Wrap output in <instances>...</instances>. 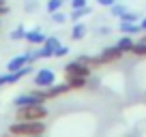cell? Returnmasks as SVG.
I'll list each match as a JSON object with an SVG mask.
<instances>
[{
	"instance_id": "cell-12",
	"label": "cell",
	"mask_w": 146,
	"mask_h": 137,
	"mask_svg": "<svg viewBox=\"0 0 146 137\" xmlns=\"http://www.w3.org/2000/svg\"><path fill=\"white\" fill-rule=\"evenodd\" d=\"M67 84L71 86V90H82L88 86V77H67Z\"/></svg>"
},
{
	"instance_id": "cell-2",
	"label": "cell",
	"mask_w": 146,
	"mask_h": 137,
	"mask_svg": "<svg viewBox=\"0 0 146 137\" xmlns=\"http://www.w3.org/2000/svg\"><path fill=\"white\" fill-rule=\"evenodd\" d=\"M45 118H47V107L43 103L15 107V120H45Z\"/></svg>"
},
{
	"instance_id": "cell-28",
	"label": "cell",
	"mask_w": 146,
	"mask_h": 137,
	"mask_svg": "<svg viewBox=\"0 0 146 137\" xmlns=\"http://www.w3.org/2000/svg\"><path fill=\"white\" fill-rule=\"evenodd\" d=\"M140 26H142V30L146 32V17H142V19H140Z\"/></svg>"
},
{
	"instance_id": "cell-10",
	"label": "cell",
	"mask_w": 146,
	"mask_h": 137,
	"mask_svg": "<svg viewBox=\"0 0 146 137\" xmlns=\"http://www.w3.org/2000/svg\"><path fill=\"white\" fill-rule=\"evenodd\" d=\"M133 39L129 37V34H125V37H120L118 39V43H116V47H118L120 51H123V54H131V47H133Z\"/></svg>"
},
{
	"instance_id": "cell-27",
	"label": "cell",
	"mask_w": 146,
	"mask_h": 137,
	"mask_svg": "<svg viewBox=\"0 0 146 137\" xmlns=\"http://www.w3.org/2000/svg\"><path fill=\"white\" fill-rule=\"evenodd\" d=\"M26 9H28V11L36 9V2H35V0H32V2H26Z\"/></svg>"
},
{
	"instance_id": "cell-5",
	"label": "cell",
	"mask_w": 146,
	"mask_h": 137,
	"mask_svg": "<svg viewBox=\"0 0 146 137\" xmlns=\"http://www.w3.org/2000/svg\"><path fill=\"white\" fill-rule=\"evenodd\" d=\"M30 62H32V51L19 54V56H15V58H11L9 62H7V71L15 73V71H19L22 67H26V64H30Z\"/></svg>"
},
{
	"instance_id": "cell-23",
	"label": "cell",
	"mask_w": 146,
	"mask_h": 137,
	"mask_svg": "<svg viewBox=\"0 0 146 137\" xmlns=\"http://www.w3.org/2000/svg\"><path fill=\"white\" fill-rule=\"evenodd\" d=\"M86 0H71V9H80V7H86Z\"/></svg>"
},
{
	"instance_id": "cell-16",
	"label": "cell",
	"mask_w": 146,
	"mask_h": 137,
	"mask_svg": "<svg viewBox=\"0 0 146 137\" xmlns=\"http://www.w3.org/2000/svg\"><path fill=\"white\" fill-rule=\"evenodd\" d=\"M131 54L133 56H146V41H135L131 47Z\"/></svg>"
},
{
	"instance_id": "cell-7",
	"label": "cell",
	"mask_w": 146,
	"mask_h": 137,
	"mask_svg": "<svg viewBox=\"0 0 146 137\" xmlns=\"http://www.w3.org/2000/svg\"><path fill=\"white\" fill-rule=\"evenodd\" d=\"M69 90H71V86H69L67 82H64V84H54V86L45 88V94H47V101H50V99H56V96H62V94H67Z\"/></svg>"
},
{
	"instance_id": "cell-22",
	"label": "cell",
	"mask_w": 146,
	"mask_h": 137,
	"mask_svg": "<svg viewBox=\"0 0 146 137\" xmlns=\"http://www.w3.org/2000/svg\"><path fill=\"white\" fill-rule=\"evenodd\" d=\"M67 54H69V47H67V45H58V49L54 51V56H56V58H64Z\"/></svg>"
},
{
	"instance_id": "cell-25",
	"label": "cell",
	"mask_w": 146,
	"mask_h": 137,
	"mask_svg": "<svg viewBox=\"0 0 146 137\" xmlns=\"http://www.w3.org/2000/svg\"><path fill=\"white\" fill-rule=\"evenodd\" d=\"M97 32H99V34H110L112 30H110V26H99V30H97Z\"/></svg>"
},
{
	"instance_id": "cell-1",
	"label": "cell",
	"mask_w": 146,
	"mask_h": 137,
	"mask_svg": "<svg viewBox=\"0 0 146 137\" xmlns=\"http://www.w3.org/2000/svg\"><path fill=\"white\" fill-rule=\"evenodd\" d=\"M45 131L47 126L43 120H15L7 128V133H11L13 137H35V135H43Z\"/></svg>"
},
{
	"instance_id": "cell-20",
	"label": "cell",
	"mask_w": 146,
	"mask_h": 137,
	"mask_svg": "<svg viewBox=\"0 0 146 137\" xmlns=\"http://www.w3.org/2000/svg\"><path fill=\"white\" fill-rule=\"evenodd\" d=\"M110 9H112V15H114V17H120V15H123V13H127V7H125V5H120V2H114V5H112V7H110Z\"/></svg>"
},
{
	"instance_id": "cell-3",
	"label": "cell",
	"mask_w": 146,
	"mask_h": 137,
	"mask_svg": "<svg viewBox=\"0 0 146 137\" xmlns=\"http://www.w3.org/2000/svg\"><path fill=\"white\" fill-rule=\"evenodd\" d=\"M32 84H35V88L45 90V88H50V86L56 84V73L52 68H39L35 73V77H32Z\"/></svg>"
},
{
	"instance_id": "cell-9",
	"label": "cell",
	"mask_w": 146,
	"mask_h": 137,
	"mask_svg": "<svg viewBox=\"0 0 146 137\" xmlns=\"http://www.w3.org/2000/svg\"><path fill=\"white\" fill-rule=\"evenodd\" d=\"M120 32H123V34H129V37H131V34H142V26H140V22H131V24H123L120 22Z\"/></svg>"
},
{
	"instance_id": "cell-17",
	"label": "cell",
	"mask_w": 146,
	"mask_h": 137,
	"mask_svg": "<svg viewBox=\"0 0 146 137\" xmlns=\"http://www.w3.org/2000/svg\"><path fill=\"white\" fill-rule=\"evenodd\" d=\"M120 22H123V24H131V22H140V15H137V13H133V11H127V13H123V15H120Z\"/></svg>"
},
{
	"instance_id": "cell-21",
	"label": "cell",
	"mask_w": 146,
	"mask_h": 137,
	"mask_svg": "<svg viewBox=\"0 0 146 137\" xmlns=\"http://www.w3.org/2000/svg\"><path fill=\"white\" fill-rule=\"evenodd\" d=\"M52 15V22L54 24H67V13H62V11H54V13H50Z\"/></svg>"
},
{
	"instance_id": "cell-14",
	"label": "cell",
	"mask_w": 146,
	"mask_h": 137,
	"mask_svg": "<svg viewBox=\"0 0 146 137\" xmlns=\"http://www.w3.org/2000/svg\"><path fill=\"white\" fill-rule=\"evenodd\" d=\"M58 45H60V41H58V37H47L45 41H43V47L45 49H50L52 54H54L56 49H58Z\"/></svg>"
},
{
	"instance_id": "cell-24",
	"label": "cell",
	"mask_w": 146,
	"mask_h": 137,
	"mask_svg": "<svg viewBox=\"0 0 146 137\" xmlns=\"http://www.w3.org/2000/svg\"><path fill=\"white\" fill-rule=\"evenodd\" d=\"M114 2H116V0H97V5H99V7H112Z\"/></svg>"
},
{
	"instance_id": "cell-19",
	"label": "cell",
	"mask_w": 146,
	"mask_h": 137,
	"mask_svg": "<svg viewBox=\"0 0 146 137\" xmlns=\"http://www.w3.org/2000/svg\"><path fill=\"white\" fill-rule=\"evenodd\" d=\"M67 0H47V13H54V11H60L62 5Z\"/></svg>"
},
{
	"instance_id": "cell-13",
	"label": "cell",
	"mask_w": 146,
	"mask_h": 137,
	"mask_svg": "<svg viewBox=\"0 0 146 137\" xmlns=\"http://www.w3.org/2000/svg\"><path fill=\"white\" fill-rule=\"evenodd\" d=\"M86 32H88V28L84 26L82 22H75V26H73V30H71V37L75 39V41H82V39L86 37Z\"/></svg>"
},
{
	"instance_id": "cell-15",
	"label": "cell",
	"mask_w": 146,
	"mask_h": 137,
	"mask_svg": "<svg viewBox=\"0 0 146 137\" xmlns=\"http://www.w3.org/2000/svg\"><path fill=\"white\" fill-rule=\"evenodd\" d=\"M9 37H11V41H22V39H26V28H24V26L13 28Z\"/></svg>"
},
{
	"instance_id": "cell-29",
	"label": "cell",
	"mask_w": 146,
	"mask_h": 137,
	"mask_svg": "<svg viewBox=\"0 0 146 137\" xmlns=\"http://www.w3.org/2000/svg\"><path fill=\"white\" fill-rule=\"evenodd\" d=\"M35 137H43V135H35Z\"/></svg>"
},
{
	"instance_id": "cell-11",
	"label": "cell",
	"mask_w": 146,
	"mask_h": 137,
	"mask_svg": "<svg viewBox=\"0 0 146 137\" xmlns=\"http://www.w3.org/2000/svg\"><path fill=\"white\" fill-rule=\"evenodd\" d=\"M92 13V9L90 7H80V9H71V15H69V19H73V22H82V17L84 15H90Z\"/></svg>"
},
{
	"instance_id": "cell-4",
	"label": "cell",
	"mask_w": 146,
	"mask_h": 137,
	"mask_svg": "<svg viewBox=\"0 0 146 137\" xmlns=\"http://www.w3.org/2000/svg\"><path fill=\"white\" fill-rule=\"evenodd\" d=\"M90 71L92 68L82 60H73L64 67V77H90Z\"/></svg>"
},
{
	"instance_id": "cell-8",
	"label": "cell",
	"mask_w": 146,
	"mask_h": 137,
	"mask_svg": "<svg viewBox=\"0 0 146 137\" xmlns=\"http://www.w3.org/2000/svg\"><path fill=\"white\" fill-rule=\"evenodd\" d=\"M45 34H43L39 28H32V30H26V41L30 43V45H43V41H45Z\"/></svg>"
},
{
	"instance_id": "cell-26",
	"label": "cell",
	"mask_w": 146,
	"mask_h": 137,
	"mask_svg": "<svg viewBox=\"0 0 146 137\" xmlns=\"http://www.w3.org/2000/svg\"><path fill=\"white\" fill-rule=\"evenodd\" d=\"M7 13H9V7H7V5H0V17L7 15Z\"/></svg>"
},
{
	"instance_id": "cell-18",
	"label": "cell",
	"mask_w": 146,
	"mask_h": 137,
	"mask_svg": "<svg viewBox=\"0 0 146 137\" xmlns=\"http://www.w3.org/2000/svg\"><path fill=\"white\" fill-rule=\"evenodd\" d=\"M78 60H82L84 64H88L90 68H97V67H101V60H99V56L97 58H90V56H80Z\"/></svg>"
},
{
	"instance_id": "cell-6",
	"label": "cell",
	"mask_w": 146,
	"mask_h": 137,
	"mask_svg": "<svg viewBox=\"0 0 146 137\" xmlns=\"http://www.w3.org/2000/svg\"><path fill=\"white\" fill-rule=\"evenodd\" d=\"M123 56L125 54L118 49V47L112 45V47H105V49L99 54V60H101V64H112V62H116V60H120Z\"/></svg>"
}]
</instances>
